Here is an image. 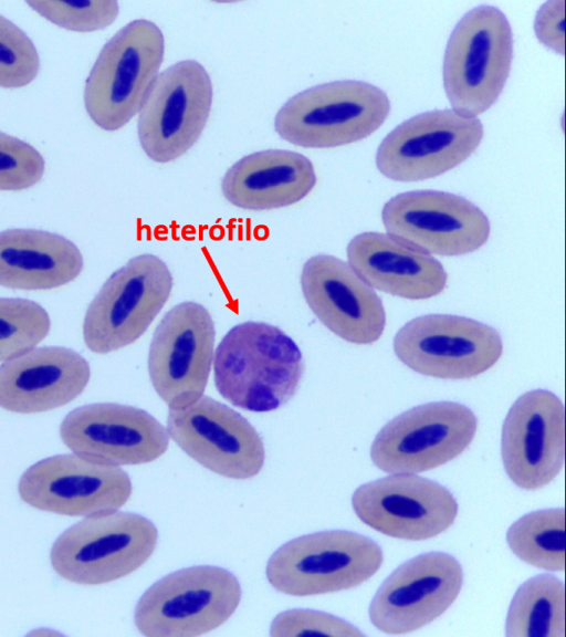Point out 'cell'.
Instances as JSON below:
<instances>
[{
  "label": "cell",
  "mask_w": 566,
  "mask_h": 637,
  "mask_svg": "<svg viewBox=\"0 0 566 637\" xmlns=\"http://www.w3.org/2000/svg\"><path fill=\"white\" fill-rule=\"evenodd\" d=\"M304 364L296 343L279 327L262 322L233 326L213 357L214 384L233 406L266 413L296 393Z\"/></svg>",
  "instance_id": "6da1fadb"
},
{
  "label": "cell",
  "mask_w": 566,
  "mask_h": 637,
  "mask_svg": "<svg viewBox=\"0 0 566 637\" xmlns=\"http://www.w3.org/2000/svg\"><path fill=\"white\" fill-rule=\"evenodd\" d=\"M513 38L495 7L469 11L452 31L443 59V86L453 111L476 117L501 94L510 73Z\"/></svg>",
  "instance_id": "7a4b0ae2"
},
{
  "label": "cell",
  "mask_w": 566,
  "mask_h": 637,
  "mask_svg": "<svg viewBox=\"0 0 566 637\" xmlns=\"http://www.w3.org/2000/svg\"><path fill=\"white\" fill-rule=\"evenodd\" d=\"M164 58V35L147 20H135L102 49L86 80L85 108L92 121L113 132L139 112Z\"/></svg>",
  "instance_id": "3957f363"
},
{
  "label": "cell",
  "mask_w": 566,
  "mask_h": 637,
  "mask_svg": "<svg viewBox=\"0 0 566 637\" xmlns=\"http://www.w3.org/2000/svg\"><path fill=\"white\" fill-rule=\"evenodd\" d=\"M157 529L148 519L109 511L86 516L64 531L51 550V564L63 578L98 585L139 568L157 544Z\"/></svg>",
  "instance_id": "277c9868"
},
{
  "label": "cell",
  "mask_w": 566,
  "mask_h": 637,
  "mask_svg": "<svg viewBox=\"0 0 566 637\" xmlns=\"http://www.w3.org/2000/svg\"><path fill=\"white\" fill-rule=\"evenodd\" d=\"M389 111V100L380 88L359 81H337L293 96L277 112L274 125L291 144L327 148L369 136Z\"/></svg>",
  "instance_id": "5b68a950"
},
{
  "label": "cell",
  "mask_w": 566,
  "mask_h": 637,
  "mask_svg": "<svg viewBox=\"0 0 566 637\" xmlns=\"http://www.w3.org/2000/svg\"><path fill=\"white\" fill-rule=\"evenodd\" d=\"M241 586L229 571L193 566L156 582L140 597L135 625L148 637H192L222 625L241 601Z\"/></svg>",
  "instance_id": "8992f818"
},
{
  "label": "cell",
  "mask_w": 566,
  "mask_h": 637,
  "mask_svg": "<svg viewBox=\"0 0 566 637\" xmlns=\"http://www.w3.org/2000/svg\"><path fill=\"white\" fill-rule=\"evenodd\" d=\"M382 552L367 536L348 531L303 535L281 546L269 560L266 577L277 591L308 596L352 588L370 578Z\"/></svg>",
  "instance_id": "52a82bcc"
},
{
  "label": "cell",
  "mask_w": 566,
  "mask_h": 637,
  "mask_svg": "<svg viewBox=\"0 0 566 637\" xmlns=\"http://www.w3.org/2000/svg\"><path fill=\"white\" fill-rule=\"evenodd\" d=\"M172 276L157 257L142 254L114 272L90 304L83 324L86 346L106 354L139 338L170 295Z\"/></svg>",
  "instance_id": "ba28073f"
},
{
  "label": "cell",
  "mask_w": 566,
  "mask_h": 637,
  "mask_svg": "<svg viewBox=\"0 0 566 637\" xmlns=\"http://www.w3.org/2000/svg\"><path fill=\"white\" fill-rule=\"evenodd\" d=\"M211 102V81L198 62L181 61L158 73L138 112L145 154L157 163L185 154L200 136Z\"/></svg>",
  "instance_id": "9c48e42d"
},
{
  "label": "cell",
  "mask_w": 566,
  "mask_h": 637,
  "mask_svg": "<svg viewBox=\"0 0 566 637\" xmlns=\"http://www.w3.org/2000/svg\"><path fill=\"white\" fill-rule=\"evenodd\" d=\"M478 421L463 405L430 403L405 411L376 436L370 458L390 473H417L444 464L472 441Z\"/></svg>",
  "instance_id": "30bf717a"
},
{
  "label": "cell",
  "mask_w": 566,
  "mask_h": 637,
  "mask_svg": "<svg viewBox=\"0 0 566 637\" xmlns=\"http://www.w3.org/2000/svg\"><path fill=\"white\" fill-rule=\"evenodd\" d=\"M396 356L422 375L465 379L491 368L500 358V334L481 322L455 315H424L405 324L394 340Z\"/></svg>",
  "instance_id": "8fae6325"
},
{
  "label": "cell",
  "mask_w": 566,
  "mask_h": 637,
  "mask_svg": "<svg viewBox=\"0 0 566 637\" xmlns=\"http://www.w3.org/2000/svg\"><path fill=\"white\" fill-rule=\"evenodd\" d=\"M214 345L209 312L195 302L169 310L149 347L148 372L154 389L169 409L196 403L207 386Z\"/></svg>",
  "instance_id": "7c38bea8"
},
{
  "label": "cell",
  "mask_w": 566,
  "mask_h": 637,
  "mask_svg": "<svg viewBox=\"0 0 566 637\" xmlns=\"http://www.w3.org/2000/svg\"><path fill=\"white\" fill-rule=\"evenodd\" d=\"M482 136L483 126L476 117L453 109L427 112L403 122L384 138L376 164L392 180L432 178L465 160Z\"/></svg>",
  "instance_id": "4fadbf2b"
},
{
  "label": "cell",
  "mask_w": 566,
  "mask_h": 637,
  "mask_svg": "<svg viewBox=\"0 0 566 637\" xmlns=\"http://www.w3.org/2000/svg\"><path fill=\"white\" fill-rule=\"evenodd\" d=\"M18 491L35 509L86 518L123 507L130 497L132 482L119 466L73 453L31 466L21 476Z\"/></svg>",
  "instance_id": "5bb4252c"
},
{
  "label": "cell",
  "mask_w": 566,
  "mask_h": 637,
  "mask_svg": "<svg viewBox=\"0 0 566 637\" xmlns=\"http://www.w3.org/2000/svg\"><path fill=\"white\" fill-rule=\"evenodd\" d=\"M382 223L390 237L424 253L461 255L481 248L490 222L469 200L442 191H409L387 201Z\"/></svg>",
  "instance_id": "9a60e30c"
},
{
  "label": "cell",
  "mask_w": 566,
  "mask_h": 637,
  "mask_svg": "<svg viewBox=\"0 0 566 637\" xmlns=\"http://www.w3.org/2000/svg\"><path fill=\"white\" fill-rule=\"evenodd\" d=\"M168 436L205 468L230 479L256 476L264 463L262 439L239 413L208 396L169 409Z\"/></svg>",
  "instance_id": "2e32d148"
},
{
  "label": "cell",
  "mask_w": 566,
  "mask_h": 637,
  "mask_svg": "<svg viewBox=\"0 0 566 637\" xmlns=\"http://www.w3.org/2000/svg\"><path fill=\"white\" fill-rule=\"evenodd\" d=\"M352 504L368 526L412 541L442 533L458 513L457 501L444 487L413 473H394L360 485Z\"/></svg>",
  "instance_id": "e0dca14e"
},
{
  "label": "cell",
  "mask_w": 566,
  "mask_h": 637,
  "mask_svg": "<svg viewBox=\"0 0 566 637\" xmlns=\"http://www.w3.org/2000/svg\"><path fill=\"white\" fill-rule=\"evenodd\" d=\"M460 563L441 552L421 554L399 566L369 606L373 625L386 634L416 630L442 615L460 593Z\"/></svg>",
  "instance_id": "ac0fdd59"
},
{
  "label": "cell",
  "mask_w": 566,
  "mask_h": 637,
  "mask_svg": "<svg viewBox=\"0 0 566 637\" xmlns=\"http://www.w3.org/2000/svg\"><path fill=\"white\" fill-rule=\"evenodd\" d=\"M60 435L74 453L114 466L150 462L169 442L167 430L155 417L118 404L74 409L62 421Z\"/></svg>",
  "instance_id": "d6986e66"
},
{
  "label": "cell",
  "mask_w": 566,
  "mask_h": 637,
  "mask_svg": "<svg viewBox=\"0 0 566 637\" xmlns=\"http://www.w3.org/2000/svg\"><path fill=\"white\" fill-rule=\"evenodd\" d=\"M564 407L553 393L535 389L510 408L502 428V460L520 488L548 484L564 463Z\"/></svg>",
  "instance_id": "ffe728a7"
},
{
  "label": "cell",
  "mask_w": 566,
  "mask_h": 637,
  "mask_svg": "<svg viewBox=\"0 0 566 637\" xmlns=\"http://www.w3.org/2000/svg\"><path fill=\"white\" fill-rule=\"evenodd\" d=\"M301 285L313 313L340 338L365 345L381 336L384 305L344 261L324 254L312 257L303 267Z\"/></svg>",
  "instance_id": "44dd1931"
},
{
  "label": "cell",
  "mask_w": 566,
  "mask_h": 637,
  "mask_svg": "<svg viewBox=\"0 0 566 637\" xmlns=\"http://www.w3.org/2000/svg\"><path fill=\"white\" fill-rule=\"evenodd\" d=\"M88 363L65 347L32 348L0 365V407L33 414L76 398L90 380Z\"/></svg>",
  "instance_id": "7402d4cb"
},
{
  "label": "cell",
  "mask_w": 566,
  "mask_h": 637,
  "mask_svg": "<svg viewBox=\"0 0 566 637\" xmlns=\"http://www.w3.org/2000/svg\"><path fill=\"white\" fill-rule=\"evenodd\" d=\"M347 260L370 288L405 299L432 297L447 284V272L438 260L385 233L364 232L353 238Z\"/></svg>",
  "instance_id": "603a6c76"
},
{
  "label": "cell",
  "mask_w": 566,
  "mask_h": 637,
  "mask_svg": "<svg viewBox=\"0 0 566 637\" xmlns=\"http://www.w3.org/2000/svg\"><path fill=\"white\" fill-rule=\"evenodd\" d=\"M312 163L289 150H263L243 157L224 175L222 192L232 205L249 210L290 206L314 187Z\"/></svg>",
  "instance_id": "cb8c5ba5"
},
{
  "label": "cell",
  "mask_w": 566,
  "mask_h": 637,
  "mask_svg": "<svg viewBox=\"0 0 566 637\" xmlns=\"http://www.w3.org/2000/svg\"><path fill=\"white\" fill-rule=\"evenodd\" d=\"M82 268L80 250L59 234L24 229L0 232V285L54 289L74 280Z\"/></svg>",
  "instance_id": "d4e9b609"
},
{
  "label": "cell",
  "mask_w": 566,
  "mask_h": 637,
  "mask_svg": "<svg viewBox=\"0 0 566 637\" xmlns=\"http://www.w3.org/2000/svg\"><path fill=\"white\" fill-rule=\"evenodd\" d=\"M505 634L509 637H564L563 583L543 574L520 586L509 608Z\"/></svg>",
  "instance_id": "484cf974"
},
{
  "label": "cell",
  "mask_w": 566,
  "mask_h": 637,
  "mask_svg": "<svg viewBox=\"0 0 566 637\" xmlns=\"http://www.w3.org/2000/svg\"><path fill=\"white\" fill-rule=\"evenodd\" d=\"M507 543L522 561L547 571H563L564 510L549 509L528 513L511 525Z\"/></svg>",
  "instance_id": "4316f807"
},
{
  "label": "cell",
  "mask_w": 566,
  "mask_h": 637,
  "mask_svg": "<svg viewBox=\"0 0 566 637\" xmlns=\"http://www.w3.org/2000/svg\"><path fill=\"white\" fill-rule=\"evenodd\" d=\"M49 330L50 317L38 303L24 299H0V362L34 348Z\"/></svg>",
  "instance_id": "83f0119b"
},
{
  "label": "cell",
  "mask_w": 566,
  "mask_h": 637,
  "mask_svg": "<svg viewBox=\"0 0 566 637\" xmlns=\"http://www.w3.org/2000/svg\"><path fill=\"white\" fill-rule=\"evenodd\" d=\"M40 67L35 46L15 24L0 15V87L18 88L31 83Z\"/></svg>",
  "instance_id": "f1b7e54d"
},
{
  "label": "cell",
  "mask_w": 566,
  "mask_h": 637,
  "mask_svg": "<svg viewBox=\"0 0 566 637\" xmlns=\"http://www.w3.org/2000/svg\"><path fill=\"white\" fill-rule=\"evenodd\" d=\"M27 3L52 23L77 32L104 29L118 14V3L113 0L28 1Z\"/></svg>",
  "instance_id": "f546056e"
},
{
  "label": "cell",
  "mask_w": 566,
  "mask_h": 637,
  "mask_svg": "<svg viewBox=\"0 0 566 637\" xmlns=\"http://www.w3.org/2000/svg\"><path fill=\"white\" fill-rule=\"evenodd\" d=\"M44 173V159L31 145L0 133V190H21L35 185Z\"/></svg>",
  "instance_id": "4dcf8cb0"
},
{
  "label": "cell",
  "mask_w": 566,
  "mask_h": 637,
  "mask_svg": "<svg viewBox=\"0 0 566 637\" xmlns=\"http://www.w3.org/2000/svg\"><path fill=\"white\" fill-rule=\"evenodd\" d=\"M313 634L340 637L363 636V633L355 626L338 617L308 609H292L279 614L272 622L270 630V635L274 637Z\"/></svg>",
  "instance_id": "1f68e13d"
},
{
  "label": "cell",
  "mask_w": 566,
  "mask_h": 637,
  "mask_svg": "<svg viewBox=\"0 0 566 637\" xmlns=\"http://www.w3.org/2000/svg\"><path fill=\"white\" fill-rule=\"evenodd\" d=\"M565 1L546 2L537 12L534 30L537 39L555 52L564 53Z\"/></svg>",
  "instance_id": "d6a6232c"
}]
</instances>
